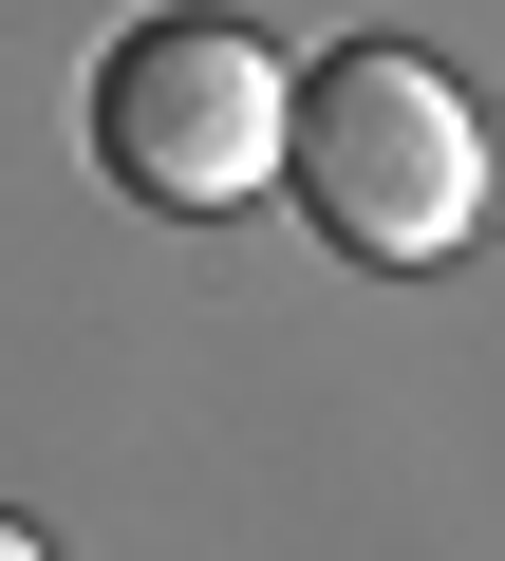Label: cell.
Wrapping results in <instances>:
<instances>
[{
    "mask_svg": "<svg viewBox=\"0 0 505 561\" xmlns=\"http://www.w3.org/2000/svg\"><path fill=\"white\" fill-rule=\"evenodd\" d=\"M282 187H300V225H319L337 262H449V243L486 225L505 150H486V113H468L449 57H412V38H337V57L300 76V150H282Z\"/></svg>",
    "mask_w": 505,
    "mask_h": 561,
    "instance_id": "obj_1",
    "label": "cell"
},
{
    "mask_svg": "<svg viewBox=\"0 0 505 561\" xmlns=\"http://www.w3.org/2000/svg\"><path fill=\"white\" fill-rule=\"evenodd\" d=\"M94 150H113V187H131V206L225 225L243 187H282V150H300V76L243 38V20L169 0V20H131V38L94 57Z\"/></svg>",
    "mask_w": 505,
    "mask_h": 561,
    "instance_id": "obj_2",
    "label": "cell"
},
{
    "mask_svg": "<svg viewBox=\"0 0 505 561\" xmlns=\"http://www.w3.org/2000/svg\"><path fill=\"white\" fill-rule=\"evenodd\" d=\"M0 561H57V542H38V524H20V505H0Z\"/></svg>",
    "mask_w": 505,
    "mask_h": 561,
    "instance_id": "obj_3",
    "label": "cell"
}]
</instances>
